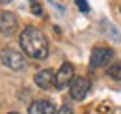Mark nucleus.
I'll list each match as a JSON object with an SVG mask.
<instances>
[{"label":"nucleus","instance_id":"1","mask_svg":"<svg viewBox=\"0 0 121 114\" xmlns=\"http://www.w3.org/2000/svg\"><path fill=\"white\" fill-rule=\"evenodd\" d=\"M19 43H21L22 52L34 60H45L48 56V41L43 36V32L35 26H26L22 30Z\"/></svg>","mask_w":121,"mask_h":114},{"label":"nucleus","instance_id":"2","mask_svg":"<svg viewBox=\"0 0 121 114\" xmlns=\"http://www.w3.org/2000/svg\"><path fill=\"white\" fill-rule=\"evenodd\" d=\"M0 60H2V64H4L6 67H9V69H13V71H22V69L28 66L24 54H22L21 51H15V49H4V51L0 52Z\"/></svg>","mask_w":121,"mask_h":114},{"label":"nucleus","instance_id":"3","mask_svg":"<svg viewBox=\"0 0 121 114\" xmlns=\"http://www.w3.org/2000/svg\"><path fill=\"white\" fill-rule=\"evenodd\" d=\"M112 58H114V51L110 47H95L93 52H91V56H90V66L93 69L106 67L112 62Z\"/></svg>","mask_w":121,"mask_h":114},{"label":"nucleus","instance_id":"4","mask_svg":"<svg viewBox=\"0 0 121 114\" xmlns=\"http://www.w3.org/2000/svg\"><path fill=\"white\" fill-rule=\"evenodd\" d=\"M90 90H91V82L86 77H75L71 86H69V94H71V97L75 101L86 99L88 94H90Z\"/></svg>","mask_w":121,"mask_h":114},{"label":"nucleus","instance_id":"5","mask_svg":"<svg viewBox=\"0 0 121 114\" xmlns=\"http://www.w3.org/2000/svg\"><path fill=\"white\" fill-rule=\"evenodd\" d=\"M17 28H19L17 15L11 11H0V34L6 38H11L17 34Z\"/></svg>","mask_w":121,"mask_h":114},{"label":"nucleus","instance_id":"6","mask_svg":"<svg viewBox=\"0 0 121 114\" xmlns=\"http://www.w3.org/2000/svg\"><path fill=\"white\" fill-rule=\"evenodd\" d=\"M73 79H75V67H73V64L65 62V64H61L60 69L56 71V81H54V84H56L58 90H63V88L71 86Z\"/></svg>","mask_w":121,"mask_h":114},{"label":"nucleus","instance_id":"7","mask_svg":"<svg viewBox=\"0 0 121 114\" xmlns=\"http://www.w3.org/2000/svg\"><path fill=\"white\" fill-rule=\"evenodd\" d=\"M54 81H56V73L52 71V69H41V71L35 73V77H34L35 86L41 88V90H50L52 86L56 88Z\"/></svg>","mask_w":121,"mask_h":114},{"label":"nucleus","instance_id":"8","mask_svg":"<svg viewBox=\"0 0 121 114\" xmlns=\"http://www.w3.org/2000/svg\"><path fill=\"white\" fill-rule=\"evenodd\" d=\"M101 30H103V34H106L108 38H112L114 41H121V34H119V30L116 28L114 24H110L108 21H103V23H101Z\"/></svg>","mask_w":121,"mask_h":114},{"label":"nucleus","instance_id":"9","mask_svg":"<svg viewBox=\"0 0 121 114\" xmlns=\"http://www.w3.org/2000/svg\"><path fill=\"white\" fill-rule=\"evenodd\" d=\"M39 109H41V114H58L56 105L52 101H39Z\"/></svg>","mask_w":121,"mask_h":114},{"label":"nucleus","instance_id":"10","mask_svg":"<svg viewBox=\"0 0 121 114\" xmlns=\"http://www.w3.org/2000/svg\"><path fill=\"white\" fill-rule=\"evenodd\" d=\"M108 77L110 79H114V81H121V64H112L110 67H108Z\"/></svg>","mask_w":121,"mask_h":114},{"label":"nucleus","instance_id":"11","mask_svg":"<svg viewBox=\"0 0 121 114\" xmlns=\"http://www.w3.org/2000/svg\"><path fill=\"white\" fill-rule=\"evenodd\" d=\"M75 2H76V6H78L80 11H84V13L90 11V4H88V0H75Z\"/></svg>","mask_w":121,"mask_h":114},{"label":"nucleus","instance_id":"12","mask_svg":"<svg viewBox=\"0 0 121 114\" xmlns=\"http://www.w3.org/2000/svg\"><path fill=\"white\" fill-rule=\"evenodd\" d=\"M28 114H41V109H39V101H34L28 107Z\"/></svg>","mask_w":121,"mask_h":114},{"label":"nucleus","instance_id":"13","mask_svg":"<svg viewBox=\"0 0 121 114\" xmlns=\"http://www.w3.org/2000/svg\"><path fill=\"white\" fill-rule=\"evenodd\" d=\"M97 110H99L101 114H112V107H110L108 103H103V105H101Z\"/></svg>","mask_w":121,"mask_h":114},{"label":"nucleus","instance_id":"14","mask_svg":"<svg viewBox=\"0 0 121 114\" xmlns=\"http://www.w3.org/2000/svg\"><path fill=\"white\" fill-rule=\"evenodd\" d=\"M32 13H35V15H41V13H43L41 6H39V4H32Z\"/></svg>","mask_w":121,"mask_h":114},{"label":"nucleus","instance_id":"15","mask_svg":"<svg viewBox=\"0 0 121 114\" xmlns=\"http://www.w3.org/2000/svg\"><path fill=\"white\" fill-rule=\"evenodd\" d=\"M58 114H75V112H73V110H71V109H69L67 105H63L60 110H58Z\"/></svg>","mask_w":121,"mask_h":114},{"label":"nucleus","instance_id":"16","mask_svg":"<svg viewBox=\"0 0 121 114\" xmlns=\"http://www.w3.org/2000/svg\"><path fill=\"white\" fill-rule=\"evenodd\" d=\"M8 2H11V0H0V4H8Z\"/></svg>","mask_w":121,"mask_h":114},{"label":"nucleus","instance_id":"17","mask_svg":"<svg viewBox=\"0 0 121 114\" xmlns=\"http://www.w3.org/2000/svg\"><path fill=\"white\" fill-rule=\"evenodd\" d=\"M8 114H19V112H8Z\"/></svg>","mask_w":121,"mask_h":114}]
</instances>
